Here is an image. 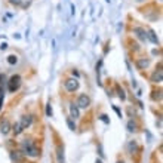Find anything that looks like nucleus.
I'll return each instance as SVG.
<instances>
[{"instance_id": "nucleus-1", "label": "nucleus", "mask_w": 163, "mask_h": 163, "mask_svg": "<svg viewBox=\"0 0 163 163\" xmlns=\"http://www.w3.org/2000/svg\"><path fill=\"white\" fill-rule=\"evenodd\" d=\"M21 150L28 157H37L39 156V150H37V147L34 145V142L31 140H24L21 142Z\"/></svg>"}, {"instance_id": "nucleus-2", "label": "nucleus", "mask_w": 163, "mask_h": 163, "mask_svg": "<svg viewBox=\"0 0 163 163\" xmlns=\"http://www.w3.org/2000/svg\"><path fill=\"white\" fill-rule=\"evenodd\" d=\"M8 83V89H9V92H15V91H18L19 89V86H21V77L18 76V74H15V76H12L9 82H6Z\"/></svg>"}, {"instance_id": "nucleus-3", "label": "nucleus", "mask_w": 163, "mask_h": 163, "mask_svg": "<svg viewBox=\"0 0 163 163\" xmlns=\"http://www.w3.org/2000/svg\"><path fill=\"white\" fill-rule=\"evenodd\" d=\"M76 105H77L79 108H88V107L91 105V98H89L88 95L82 93L80 96L77 98V102H76Z\"/></svg>"}, {"instance_id": "nucleus-4", "label": "nucleus", "mask_w": 163, "mask_h": 163, "mask_svg": "<svg viewBox=\"0 0 163 163\" xmlns=\"http://www.w3.org/2000/svg\"><path fill=\"white\" fill-rule=\"evenodd\" d=\"M64 86H65V89L68 92H74V91L79 89V82L76 80V79H67V80L64 82Z\"/></svg>"}, {"instance_id": "nucleus-5", "label": "nucleus", "mask_w": 163, "mask_h": 163, "mask_svg": "<svg viewBox=\"0 0 163 163\" xmlns=\"http://www.w3.org/2000/svg\"><path fill=\"white\" fill-rule=\"evenodd\" d=\"M31 122H33V116H23L18 123H19V126H21L24 130V129H27L30 125H31Z\"/></svg>"}, {"instance_id": "nucleus-6", "label": "nucleus", "mask_w": 163, "mask_h": 163, "mask_svg": "<svg viewBox=\"0 0 163 163\" xmlns=\"http://www.w3.org/2000/svg\"><path fill=\"white\" fill-rule=\"evenodd\" d=\"M134 34H137V37H138L140 40H145V39H147V33H145V30H144V28H141V27H135V28H134Z\"/></svg>"}, {"instance_id": "nucleus-7", "label": "nucleus", "mask_w": 163, "mask_h": 163, "mask_svg": "<svg viewBox=\"0 0 163 163\" xmlns=\"http://www.w3.org/2000/svg\"><path fill=\"white\" fill-rule=\"evenodd\" d=\"M57 160H58V163H65V159H64V147H62V145H58V148H57Z\"/></svg>"}, {"instance_id": "nucleus-8", "label": "nucleus", "mask_w": 163, "mask_h": 163, "mask_svg": "<svg viewBox=\"0 0 163 163\" xmlns=\"http://www.w3.org/2000/svg\"><path fill=\"white\" fill-rule=\"evenodd\" d=\"M162 77H163V73H162V70L159 68L157 71H154V73H153L151 82L153 83H160V82H162Z\"/></svg>"}, {"instance_id": "nucleus-9", "label": "nucleus", "mask_w": 163, "mask_h": 163, "mask_svg": "<svg viewBox=\"0 0 163 163\" xmlns=\"http://www.w3.org/2000/svg\"><path fill=\"white\" fill-rule=\"evenodd\" d=\"M70 114H71V119H79L80 117V111H79V107L74 104L70 105Z\"/></svg>"}, {"instance_id": "nucleus-10", "label": "nucleus", "mask_w": 163, "mask_h": 163, "mask_svg": "<svg viewBox=\"0 0 163 163\" xmlns=\"http://www.w3.org/2000/svg\"><path fill=\"white\" fill-rule=\"evenodd\" d=\"M9 130H11V123H9L8 120H5V122L2 123V126H0V132H2L3 135H6V134H9Z\"/></svg>"}, {"instance_id": "nucleus-11", "label": "nucleus", "mask_w": 163, "mask_h": 163, "mask_svg": "<svg viewBox=\"0 0 163 163\" xmlns=\"http://www.w3.org/2000/svg\"><path fill=\"white\" fill-rule=\"evenodd\" d=\"M148 64H150V61L145 58H140L138 61H137V65H138V68L140 70H142V68H145V67H148Z\"/></svg>"}, {"instance_id": "nucleus-12", "label": "nucleus", "mask_w": 163, "mask_h": 163, "mask_svg": "<svg viewBox=\"0 0 163 163\" xmlns=\"http://www.w3.org/2000/svg\"><path fill=\"white\" fill-rule=\"evenodd\" d=\"M137 148H138L137 142H135V141H129L128 142V153L129 154H134V153L137 151Z\"/></svg>"}, {"instance_id": "nucleus-13", "label": "nucleus", "mask_w": 163, "mask_h": 163, "mask_svg": "<svg viewBox=\"0 0 163 163\" xmlns=\"http://www.w3.org/2000/svg\"><path fill=\"white\" fill-rule=\"evenodd\" d=\"M147 37L151 40L153 43H156V45H159V39H157V36H156V33L153 31V30H148L147 31Z\"/></svg>"}, {"instance_id": "nucleus-14", "label": "nucleus", "mask_w": 163, "mask_h": 163, "mask_svg": "<svg viewBox=\"0 0 163 163\" xmlns=\"http://www.w3.org/2000/svg\"><path fill=\"white\" fill-rule=\"evenodd\" d=\"M5 83H6V77H5V74H2V73H0V96H3Z\"/></svg>"}, {"instance_id": "nucleus-15", "label": "nucleus", "mask_w": 163, "mask_h": 163, "mask_svg": "<svg viewBox=\"0 0 163 163\" xmlns=\"http://www.w3.org/2000/svg\"><path fill=\"white\" fill-rule=\"evenodd\" d=\"M128 130L129 132H135L137 130V123L134 120H129L128 122Z\"/></svg>"}, {"instance_id": "nucleus-16", "label": "nucleus", "mask_w": 163, "mask_h": 163, "mask_svg": "<svg viewBox=\"0 0 163 163\" xmlns=\"http://www.w3.org/2000/svg\"><path fill=\"white\" fill-rule=\"evenodd\" d=\"M8 62H9L11 65L16 64V62H18V57H16V55H9V57H8Z\"/></svg>"}, {"instance_id": "nucleus-17", "label": "nucleus", "mask_w": 163, "mask_h": 163, "mask_svg": "<svg viewBox=\"0 0 163 163\" xmlns=\"http://www.w3.org/2000/svg\"><path fill=\"white\" fill-rule=\"evenodd\" d=\"M117 92H119V98L122 99V101H125L126 99V95H125V91L120 88V86H117Z\"/></svg>"}, {"instance_id": "nucleus-18", "label": "nucleus", "mask_w": 163, "mask_h": 163, "mask_svg": "<svg viewBox=\"0 0 163 163\" xmlns=\"http://www.w3.org/2000/svg\"><path fill=\"white\" fill-rule=\"evenodd\" d=\"M67 125H68V128L71 130H76V123L73 122V119H67Z\"/></svg>"}, {"instance_id": "nucleus-19", "label": "nucleus", "mask_w": 163, "mask_h": 163, "mask_svg": "<svg viewBox=\"0 0 163 163\" xmlns=\"http://www.w3.org/2000/svg\"><path fill=\"white\" fill-rule=\"evenodd\" d=\"M19 151H12L11 154V157H12V160H19V154H18Z\"/></svg>"}, {"instance_id": "nucleus-20", "label": "nucleus", "mask_w": 163, "mask_h": 163, "mask_svg": "<svg viewBox=\"0 0 163 163\" xmlns=\"http://www.w3.org/2000/svg\"><path fill=\"white\" fill-rule=\"evenodd\" d=\"M46 116L47 117H52V107H50V104L46 105Z\"/></svg>"}, {"instance_id": "nucleus-21", "label": "nucleus", "mask_w": 163, "mask_h": 163, "mask_svg": "<svg viewBox=\"0 0 163 163\" xmlns=\"http://www.w3.org/2000/svg\"><path fill=\"white\" fill-rule=\"evenodd\" d=\"M101 120H102L104 123H110V120H108V117L105 116V114H102V116H101Z\"/></svg>"}, {"instance_id": "nucleus-22", "label": "nucleus", "mask_w": 163, "mask_h": 163, "mask_svg": "<svg viewBox=\"0 0 163 163\" xmlns=\"http://www.w3.org/2000/svg\"><path fill=\"white\" fill-rule=\"evenodd\" d=\"M11 3H15V5H19V3H21V0H11Z\"/></svg>"}, {"instance_id": "nucleus-23", "label": "nucleus", "mask_w": 163, "mask_h": 163, "mask_svg": "<svg viewBox=\"0 0 163 163\" xmlns=\"http://www.w3.org/2000/svg\"><path fill=\"white\" fill-rule=\"evenodd\" d=\"M96 163H102V160H96Z\"/></svg>"}, {"instance_id": "nucleus-24", "label": "nucleus", "mask_w": 163, "mask_h": 163, "mask_svg": "<svg viewBox=\"0 0 163 163\" xmlns=\"http://www.w3.org/2000/svg\"><path fill=\"white\" fill-rule=\"evenodd\" d=\"M117 163H125V162H117Z\"/></svg>"}, {"instance_id": "nucleus-25", "label": "nucleus", "mask_w": 163, "mask_h": 163, "mask_svg": "<svg viewBox=\"0 0 163 163\" xmlns=\"http://www.w3.org/2000/svg\"><path fill=\"white\" fill-rule=\"evenodd\" d=\"M138 2H141V0H138Z\"/></svg>"}]
</instances>
